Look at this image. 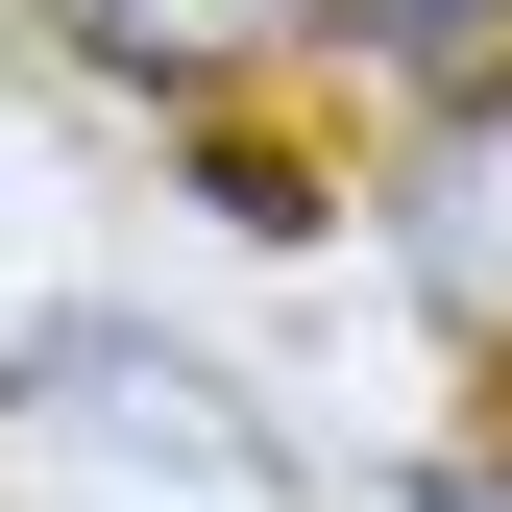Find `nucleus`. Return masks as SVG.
<instances>
[{"mask_svg":"<svg viewBox=\"0 0 512 512\" xmlns=\"http://www.w3.org/2000/svg\"><path fill=\"white\" fill-rule=\"evenodd\" d=\"M293 25H342V0H74V49L147 74V98H196L220 49H293Z\"/></svg>","mask_w":512,"mask_h":512,"instance_id":"1","label":"nucleus"},{"mask_svg":"<svg viewBox=\"0 0 512 512\" xmlns=\"http://www.w3.org/2000/svg\"><path fill=\"white\" fill-rule=\"evenodd\" d=\"M342 25L391 49V74H488V49H512V0H342Z\"/></svg>","mask_w":512,"mask_h":512,"instance_id":"2","label":"nucleus"},{"mask_svg":"<svg viewBox=\"0 0 512 512\" xmlns=\"http://www.w3.org/2000/svg\"><path fill=\"white\" fill-rule=\"evenodd\" d=\"M196 196H220L244 244H317V171H293V147H244V122H220V147H196Z\"/></svg>","mask_w":512,"mask_h":512,"instance_id":"3","label":"nucleus"},{"mask_svg":"<svg viewBox=\"0 0 512 512\" xmlns=\"http://www.w3.org/2000/svg\"><path fill=\"white\" fill-rule=\"evenodd\" d=\"M415 512H512V464H439V488H415Z\"/></svg>","mask_w":512,"mask_h":512,"instance_id":"4","label":"nucleus"}]
</instances>
